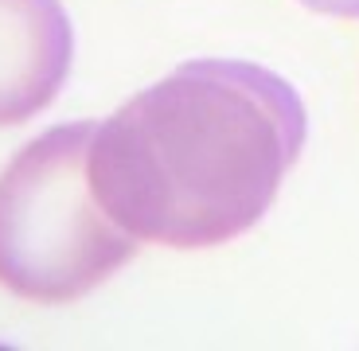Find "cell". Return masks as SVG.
Segmentation results:
<instances>
[{
    "label": "cell",
    "mask_w": 359,
    "mask_h": 351,
    "mask_svg": "<svg viewBox=\"0 0 359 351\" xmlns=\"http://www.w3.org/2000/svg\"><path fill=\"white\" fill-rule=\"evenodd\" d=\"M305 133V102L281 74L196 59L98 125L90 188L137 242L203 250L266 215Z\"/></svg>",
    "instance_id": "1"
},
{
    "label": "cell",
    "mask_w": 359,
    "mask_h": 351,
    "mask_svg": "<svg viewBox=\"0 0 359 351\" xmlns=\"http://www.w3.org/2000/svg\"><path fill=\"white\" fill-rule=\"evenodd\" d=\"M94 121L27 141L0 172V285L32 305H71L137 254L90 188Z\"/></svg>",
    "instance_id": "2"
},
{
    "label": "cell",
    "mask_w": 359,
    "mask_h": 351,
    "mask_svg": "<svg viewBox=\"0 0 359 351\" xmlns=\"http://www.w3.org/2000/svg\"><path fill=\"white\" fill-rule=\"evenodd\" d=\"M74 32L59 0H0V129L39 117L63 90Z\"/></svg>",
    "instance_id": "3"
},
{
    "label": "cell",
    "mask_w": 359,
    "mask_h": 351,
    "mask_svg": "<svg viewBox=\"0 0 359 351\" xmlns=\"http://www.w3.org/2000/svg\"><path fill=\"white\" fill-rule=\"evenodd\" d=\"M305 8L324 12V16H344V20H359V0H301Z\"/></svg>",
    "instance_id": "4"
}]
</instances>
